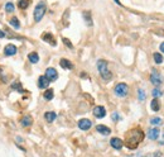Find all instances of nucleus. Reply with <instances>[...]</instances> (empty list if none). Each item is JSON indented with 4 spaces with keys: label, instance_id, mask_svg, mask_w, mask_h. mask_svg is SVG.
I'll use <instances>...</instances> for the list:
<instances>
[{
    "label": "nucleus",
    "instance_id": "obj_1",
    "mask_svg": "<svg viewBox=\"0 0 164 157\" xmlns=\"http://www.w3.org/2000/svg\"><path fill=\"white\" fill-rule=\"evenodd\" d=\"M144 139V132L140 128H134L126 134V139H125V146L129 150H135Z\"/></svg>",
    "mask_w": 164,
    "mask_h": 157
},
{
    "label": "nucleus",
    "instance_id": "obj_2",
    "mask_svg": "<svg viewBox=\"0 0 164 157\" xmlns=\"http://www.w3.org/2000/svg\"><path fill=\"white\" fill-rule=\"evenodd\" d=\"M97 68H98V72H100L101 77L104 79L105 81H109V80H111L112 74L109 71V68H107V62H106L105 60H98V61H97Z\"/></svg>",
    "mask_w": 164,
    "mask_h": 157
},
{
    "label": "nucleus",
    "instance_id": "obj_3",
    "mask_svg": "<svg viewBox=\"0 0 164 157\" xmlns=\"http://www.w3.org/2000/svg\"><path fill=\"white\" fill-rule=\"evenodd\" d=\"M45 10H47V5H45L44 1H39L37 4L36 9H34V13H33L34 20H36L37 23L42 20V18H43L44 14H45Z\"/></svg>",
    "mask_w": 164,
    "mask_h": 157
},
{
    "label": "nucleus",
    "instance_id": "obj_4",
    "mask_svg": "<svg viewBox=\"0 0 164 157\" xmlns=\"http://www.w3.org/2000/svg\"><path fill=\"white\" fill-rule=\"evenodd\" d=\"M115 94L117 95V96H120V98H124V96H126L128 93H129V86L126 85V84H124V82H121V84H117V85L115 86Z\"/></svg>",
    "mask_w": 164,
    "mask_h": 157
},
{
    "label": "nucleus",
    "instance_id": "obj_5",
    "mask_svg": "<svg viewBox=\"0 0 164 157\" xmlns=\"http://www.w3.org/2000/svg\"><path fill=\"white\" fill-rule=\"evenodd\" d=\"M150 81H151L153 85L159 86V85H162L163 84V76L159 74L157 70H153L151 71V74H150Z\"/></svg>",
    "mask_w": 164,
    "mask_h": 157
},
{
    "label": "nucleus",
    "instance_id": "obj_6",
    "mask_svg": "<svg viewBox=\"0 0 164 157\" xmlns=\"http://www.w3.org/2000/svg\"><path fill=\"white\" fill-rule=\"evenodd\" d=\"M94 115L98 118V119H101V118H104L106 115V109L104 108V106L101 105H97L94 108Z\"/></svg>",
    "mask_w": 164,
    "mask_h": 157
},
{
    "label": "nucleus",
    "instance_id": "obj_7",
    "mask_svg": "<svg viewBox=\"0 0 164 157\" xmlns=\"http://www.w3.org/2000/svg\"><path fill=\"white\" fill-rule=\"evenodd\" d=\"M45 76L48 77L49 81H54V80H57V77H58V74H57L56 68L48 67L47 70H45Z\"/></svg>",
    "mask_w": 164,
    "mask_h": 157
},
{
    "label": "nucleus",
    "instance_id": "obj_8",
    "mask_svg": "<svg viewBox=\"0 0 164 157\" xmlns=\"http://www.w3.org/2000/svg\"><path fill=\"white\" fill-rule=\"evenodd\" d=\"M110 144H111V147L115 148V150H121L124 146V142L120 138H117V137H114V138H111V141H110Z\"/></svg>",
    "mask_w": 164,
    "mask_h": 157
},
{
    "label": "nucleus",
    "instance_id": "obj_9",
    "mask_svg": "<svg viewBox=\"0 0 164 157\" xmlns=\"http://www.w3.org/2000/svg\"><path fill=\"white\" fill-rule=\"evenodd\" d=\"M91 125H92V122L90 119H81L78 122V128L82 129V131H89Z\"/></svg>",
    "mask_w": 164,
    "mask_h": 157
},
{
    "label": "nucleus",
    "instance_id": "obj_10",
    "mask_svg": "<svg viewBox=\"0 0 164 157\" xmlns=\"http://www.w3.org/2000/svg\"><path fill=\"white\" fill-rule=\"evenodd\" d=\"M17 53V47L14 44H6L4 47V55L5 56H14Z\"/></svg>",
    "mask_w": 164,
    "mask_h": 157
},
{
    "label": "nucleus",
    "instance_id": "obj_11",
    "mask_svg": "<svg viewBox=\"0 0 164 157\" xmlns=\"http://www.w3.org/2000/svg\"><path fill=\"white\" fill-rule=\"evenodd\" d=\"M49 80L47 76H39V79H38V87L39 89H45V87H48L49 85Z\"/></svg>",
    "mask_w": 164,
    "mask_h": 157
},
{
    "label": "nucleus",
    "instance_id": "obj_12",
    "mask_svg": "<svg viewBox=\"0 0 164 157\" xmlns=\"http://www.w3.org/2000/svg\"><path fill=\"white\" fill-rule=\"evenodd\" d=\"M159 136H161V131H159L158 128H151V129H149V132H148V137H149V139H151V141L158 139Z\"/></svg>",
    "mask_w": 164,
    "mask_h": 157
},
{
    "label": "nucleus",
    "instance_id": "obj_13",
    "mask_svg": "<svg viewBox=\"0 0 164 157\" xmlns=\"http://www.w3.org/2000/svg\"><path fill=\"white\" fill-rule=\"evenodd\" d=\"M96 131L98 133H101V134H104V136H109L110 133H111V129H110L109 127H106V125H102V124H98L97 125Z\"/></svg>",
    "mask_w": 164,
    "mask_h": 157
},
{
    "label": "nucleus",
    "instance_id": "obj_14",
    "mask_svg": "<svg viewBox=\"0 0 164 157\" xmlns=\"http://www.w3.org/2000/svg\"><path fill=\"white\" fill-rule=\"evenodd\" d=\"M42 39L45 41V42H48V43H51L52 46H56V39L53 38V36L51 33H43V34H42Z\"/></svg>",
    "mask_w": 164,
    "mask_h": 157
},
{
    "label": "nucleus",
    "instance_id": "obj_15",
    "mask_svg": "<svg viewBox=\"0 0 164 157\" xmlns=\"http://www.w3.org/2000/svg\"><path fill=\"white\" fill-rule=\"evenodd\" d=\"M59 65H61V67L62 68H67V70H72L73 68V65H72L71 61H68L66 58H62L59 61Z\"/></svg>",
    "mask_w": 164,
    "mask_h": 157
},
{
    "label": "nucleus",
    "instance_id": "obj_16",
    "mask_svg": "<svg viewBox=\"0 0 164 157\" xmlns=\"http://www.w3.org/2000/svg\"><path fill=\"white\" fill-rule=\"evenodd\" d=\"M161 106H162V105H161V101H159L157 98L153 99V101L150 103V108H151V110H153V112H159Z\"/></svg>",
    "mask_w": 164,
    "mask_h": 157
},
{
    "label": "nucleus",
    "instance_id": "obj_17",
    "mask_svg": "<svg viewBox=\"0 0 164 157\" xmlns=\"http://www.w3.org/2000/svg\"><path fill=\"white\" fill-rule=\"evenodd\" d=\"M44 118L48 123H52V122H54V119L57 118V114L54 112H47L44 114Z\"/></svg>",
    "mask_w": 164,
    "mask_h": 157
},
{
    "label": "nucleus",
    "instance_id": "obj_18",
    "mask_svg": "<svg viewBox=\"0 0 164 157\" xmlns=\"http://www.w3.org/2000/svg\"><path fill=\"white\" fill-rule=\"evenodd\" d=\"M20 123H22L23 127H30V125H32V123H33V119H32V117H30V115H25V117L22 119Z\"/></svg>",
    "mask_w": 164,
    "mask_h": 157
},
{
    "label": "nucleus",
    "instance_id": "obj_19",
    "mask_svg": "<svg viewBox=\"0 0 164 157\" xmlns=\"http://www.w3.org/2000/svg\"><path fill=\"white\" fill-rule=\"evenodd\" d=\"M29 5H30V0H19L18 1V8L22 10H25Z\"/></svg>",
    "mask_w": 164,
    "mask_h": 157
},
{
    "label": "nucleus",
    "instance_id": "obj_20",
    "mask_svg": "<svg viewBox=\"0 0 164 157\" xmlns=\"http://www.w3.org/2000/svg\"><path fill=\"white\" fill-rule=\"evenodd\" d=\"M28 58L29 61L32 63H37V62H39V56H38V53L37 52H32V53H29L28 55Z\"/></svg>",
    "mask_w": 164,
    "mask_h": 157
},
{
    "label": "nucleus",
    "instance_id": "obj_21",
    "mask_svg": "<svg viewBox=\"0 0 164 157\" xmlns=\"http://www.w3.org/2000/svg\"><path fill=\"white\" fill-rule=\"evenodd\" d=\"M83 19L86 20V24L89 27L92 25V18H91V13H90V11H83Z\"/></svg>",
    "mask_w": 164,
    "mask_h": 157
},
{
    "label": "nucleus",
    "instance_id": "obj_22",
    "mask_svg": "<svg viewBox=\"0 0 164 157\" xmlns=\"http://www.w3.org/2000/svg\"><path fill=\"white\" fill-rule=\"evenodd\" d=\"M9 24L11 25V27H14L15 29H19L20 28V23H19V20H18V18H11L10 20H9Z\"/></svg>",
    "mask_w": 164,
    "mask_h": 157
},
{
    "label": "nucleus",
    "instance_id": "obj_23",
    "mask_svg": "<svg viewBox=\"0 0 164 157\" xmlns=\"http://www.w3.org/2000/svg\"><path fill=\"white\" fill-rule=\"evenodd\" d=\"M11 89L17 90L18 93H24V90H23V87H22V85H20V82H19V81H15L13 85H11Z\"/></svg>",
    "mask_w": 164,
    "mask_h": 157
},
{
    "label": "nucleus",
    "instance_id": "obj_24",
    "mask_svg": "<svg viewBox=\"0 0 164 157\" xmlns=\"http://www.w3.org/2000/svg\"><path fill=\"white\" fill-rule=\"evenodd\" d=\"M54 94H53V90L52 89H48L47 91H44V99L45 100H52Z\"/></svg>",
    "mask_w": 164,
    "mask_h": 157
},
{
    "label": "nucleus",
    "instance_id": "obj_25",
    "mask_svg": "<svg viewBox=\"0 0 164 157\" xmlns=\"http://www.w3.org/2000/svg\"><path fill=\"white\" fill-rule=\"evenodd\" d=\"M5 10H6V13H13V11L15 10L14 4L13 3H6L5 4Z\"/></svg>",
    "mask_w": 164,
    "mask_h": 157
},
{
    "label": "nucleus",
    "instance_id": "obj_26",
    "mask_svg": "<svg viewBox=\"0 0 164 157\" xmlns=\"http://www.w3.org/2000/svg\"><path fill=\"white\" fill-rule=\"evenodd\" d=\"M150 123L153 125H161L163 123V120H162V118L155 117V118H151V119H150Z\"/></svg>",
    "mask_w": 164,
    "mask_h": 157
},
{
    "label": "nucleus",
    "instance_id": "obj_27",
    "mask_svg": "<svg viewBox=\"0 0 164 157\" xmlns=\"http://www.w3.org/2000/svg\"><path fill=\"white\" fill-rule=\"evenodd\" d=\"M153 57H154V61H155L157 63H162V62H163V56L161 55V53H158V52L154 53Z\"/></svg>",
    "mask_w": 164,
    "mask_h": 157
},
{
    "label": "nucleus",
    "instance_id": "obj_28",
    "mask_svg": "<svg viewBox=\"0 0 164 157\" xmlns=\"http://www.w3.org/2000/svg\"><path fill=\"white\" fill-rule=\"evenodd\" d=\"M138 96H139L140 101H144V100H145V91H144L143 89H139L138 90Z\"/></svg>",
    "mask_w": 164,
    "mask_h": 157
},
{
    "label": "nucleus",
    "instance_id": "obj_29",
    "mask_svg": "<svg viewBox=\"0 0 164 157\" xmlns=\"http://www.w3.org/2000/svg\"><path fill=\"white\" fill-rule=\"evenodd\" d=\"M151 94H153L154 98H158V96H162V95H163V91L159 90V89H154L153 91H151Z\"/></svg>",
    "mask_w": 164,
    "mask_h": 157
},
{
    "label": "nucleus",
    "instance_id": "obj_30",
    "mask_svg": "<svg viewBox=\"0 0 164 157\" xmlns=\"http://www.w3.org/2000/svg\"><path fill=\"white\" fill-rule=\"evenodd\" d=\"M111 117H112V120H114V122H119V120L121 119L120 115H119V114H117L116 112H115V113H112V115H111Z\"/></svg>",
    "mask_w": 164,
    "mask_h": 157
},
{
    "label": "nucleus",
    "instance_id": "obj_31",
    "mask_svg": "<svg viewBox=\"0 0 164 157\" xmlns=\"http://www.w3.org/2000/svg\"><path fill=\"white\" fill-rule=\"evenodd\" d=\"M62 41H63V43L66 44L67 47H70V48H73V46H72V43H71V42H70V39H67V38H63Z\"/></svg>",
    "mask_w": 164,
    "mask_h": 157
},
{
    "label": "nucleus",
    "instance_id": "obj_32",
    "mask_svg": "<svg viewBox=\"0 0 164 157\" xmlns=\"http://www.w3.org/2000/svg\"><path fill=\"white\" fill-rule=\"evenodd\" d=\"M5 37V32H3L1 29H0V38H4Z\"/></svg>",
    "mask_w": 164,
    "mask_h": 157
},
{
    "label": "nucleus",
    "instance_id": "obj_33",
    "mask_svg": "<svg viewBox=\"0 0 164 157\" xmlns=\"http://www.w3.org/2000/svg\"><path fill=\"white\" fill-rule=\"evenodd\" d=\"M161 51H162V52L164 53V42H163V43L161 44Z\"/></svg>",
    "mask_w": 164,
    "mask_h": 157
},
{
    "label": "nucleus",
    "instance_id": "obj_34",
    "mask_svg": "<svg viewBox=\"0 0 164 157\" xmlns=\"http://www.w3.org/2000/svg\"><path fill=\"white\" fill-rule=\"evenodd\" d=\"M154 157H162V155L159 153V152H155V153H154Z\"/></svg>",
    "mask_w": 164,
    "mask_h": 157
},
{
    "label": "nucleus",
    "instance_id": "obj_35",
    "mask_svg": "<svg viewBox=\"0 0 164 157\" xmlns=\"http://www.w3.org/2000/svg\"><path fill=\"white\" fill-rule=\"evenodd\" d=\"M114 1H115V3H116V4H119V5H120V4H121V3H120V1H119V0H114Z\"/></svg>",
    "mask_w": 164,
    "mask_h": 157
},
{
    "label": "nucleus",
    "instance_id": "obj_36",
    "mask_svg": "<svg viewBox=\"0 0 164 157\" xmlns=\"http://www.w3.org/2000/svg\"><path fill=\"white\" fill-rule=\"evenodd\" d=\"M159 143H161V144H164V137H163V139L161 141V142H159Z\"/></svg>",
    "mask_w": 164,
    "mask_h": 157
},
{
    "label": "nucleus",
    "instance_id": "obj_37",
    "mask_svg": "<svg viewBox=\"0 0 164 157\" xmlns=\"http://www.w3.org/2000/svg\"><path fill=\"white\" fill-rule=\"evenodd\" d=\"M145 157H149V156H145Z\"/></svg>",
    "mask_w": 164,
    "mask_h": 157
}]
</instances>
